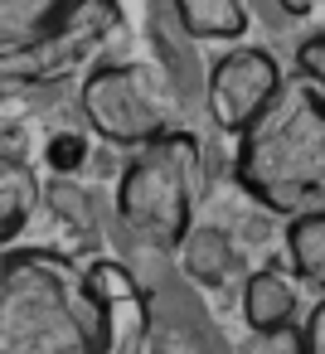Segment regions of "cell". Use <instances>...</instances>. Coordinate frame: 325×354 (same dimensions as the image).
<instances>
[{"label":"cell","mask_w":325,"mask_h":354,"mask_svg":"<svg viewBox=\"0 0 325 354\" xmlns=\"http://www.w3.org/2000/svg\"><path fill=\"white\" fill-rule=\"evenodd\" d=\"M112 310L54 248L0 257V354H107Z\"/></svg>","instance_id":"6da1fadb"},{"label":"cell","mask_w":325,"mask_h":354,"mask_svg":"<svg viewBox=\"0 0 325 354\" xmlns=\"http://www.w3.org/2000/svg\"><path fill=\"white\" fill-rule=\"evenodd\" d=\"M238 180L277 214L325 209V97L306 83H286L281 97L243 131Z\"/></svg>","instance_id":"7a4b0ae2"},{"label":"cell","mask_w":325,"mask_h":354,"mask_svg":"<svg viewBox=\"0 0 325 354\" xmlns=\"http://www.w3.org/2000/svg\"><path fill=\"white\" fill-rule=\"evenodd\" d=\"M122 39V6L117 0H73L49 25L0 39V97L39 93L93 73L98 59Z\"/></svg>","instance_id":"3957f363"},{"label":"cell","mask_w":325,"mask_h":354,"mask_svg":"<svg viewBox=\"0 0 325 354\" xmlns=\"http://www.w3.org/2000/svg\"><path fill=\"white\" fill-rule=\"evenodd\" d=\"M194 194H199V146L189 131H170L141 146L131 165L122 170L117 214L136 238L180 248V238L189 233Z\"/></svg>","instance_id":"277c9868"},{"label":"cell","mask_w":325,"mask_h":354,"mask_svg":"<svg viewBox=\"0 0 325 354\" xmlns=\"http://www.w3.org/2000/svg\"><path fill=\"white\" fill-rule=\"evenodd\" d=\"M83 117L112 146H151L170 136L165 83L141 64H98L83 78Z\"/></svg>","instance_id":"5b68a950"},{"label":"cell","mask_w":325,"mask_h":354,"mask_svg":"<svg viewBox=\"0 0 325 354\" xmlns=\"http://www.w3.org/2000/svg\"><path fill=\"white\" fill-rule=\"evenodd\" d=\"M281 68L267 49H233L209 68V117L219 131H248L277 97H281Z\"/></svg>","instance_id":"8992f818"},{"label":"cell","mask_w":325,"mask_h":354,"mask_svg":"<svg viewBox=\"0 0 325 354\" xmlns=\"http://www.w3.org/2000/svg\"><path fill=\"white\" fill-rule=\"evenodd\" d=\"M296 286L286 272L277 267H262L243 281V315H248V330L262 335V330H281V325H296Z\"/></svg>","instance_id":"52a82bcc"},{"label":"cell","mask_w":325,"mask_h":354,"mask_svg":"<svg viewBox=\"0 0 325 354\" xmlns=\"http://www.w3.org/2000/svg\"><path fill=\"white\" fill-rule=\"evenodd\" d=\"M180 25L194 39H243L248 35V0H175Z\"/></svg>","instance_id":"ba28073f"},{"label":"cell","mask_w":325,"mask_h":354,"mask_svg":"<svg viewBox=\"0 0 325 354\" xmlns=\"http://www.w3.org/2000/svg\"><path fill=\"white\" fill-rule=\"evenodd\" d=\"M35 199H39V185H35L30 165L15 151H0V243H10L25 228Z\"/></svg>","instance_id":"9c48e42d"},{"label":"cell","mask_w":325,"mask_h":354,"mask_svg":"<svg viewBox=\"0 0 325 354\" xmlns=\"http://www.w3.org/2000/svg\"><path fill=\"white\" fill-rule=\"evenodd\" d=\"M286 252H291L296 277H306L310 286L325 291V209L291 218V228H286Z\"/></svg>","instance_id":"30bf717a"},{"label":"cell","mask_w":325,"mask_h":354,"mask_svg":"<svg viewBox=\"0 0 325 354\" xmlns=\"http://www.w3.org/2000/svg\"><path fill=\"white\" fill-rule=\"evenodd\" d=\"M83 277H88L93 296H98L107 310H117V306H141V286H136V277H131L122 262H93V267H83Z\"/></svg>","instance_id":"8fae6325"},{"label":"cell","mask_w":325,"mask_h":354,"mask_svg":"<svg viewBox=\"0 0 325 354\" xmlns=\"http://www.w3.org/2000/svg\"><path fill=\"white\" fill-rule=\"evenodd\" d=\"M73 0H0V39H20L39 25H49Z\"/></svg>","instance_id":"7c38bea8"},{"label":"cell","mask_w":325,"mask_h":354,"mask_svg":"<svg viewBox=\"0 0 325 354\" xmlns=\"http://www.w3.org/2000/svg\"><path fill=\"white\" fill-rule=\"evenodd\" d=\"M243 354H310V335L306 325H281V330H262V335H248Z\"/></svg>","instance_id":"4fadbf2b"},{"label":"cell","mask_w":325,"mask_h":354,"mask_svg":"<svg viewBox=\"0 0 325 354\" xmlns=\"http://www.w3.org/2000/svg\"><path fill=\"white\" fill-rule=\"evenodd\" d=\"M83 160H88V141H83V136H73V131L49 136V165H54L59 175H73Z\"/></svg>","instance_id":"5bb4252c"},{"label":"cell","mask_w":325,"mask_h":354,"mask_svg":"<svg viewBox=\"0 0 325 354\" xmlns=\"http://www.w3.org/2000/svg\"><path fill=\"white\" fill-rule=\"evenodd\" d=\"M296 64H301V73H306L310 83L325 88V35H310V39L296 49Z\"/></svg>","instance_id":"9a60e30c"},{"label":"cell","mask_w":325,"mask_h":354,"mask_svg":"<svg viewBox=\"0 0 325 354\" xmlns=\"http://www.w3.org/2000/svg\"><path fill=\"white\" fill-rule=\"evenodd\" d=\"M277 6H281L286 15H310V6H315V0H277Z\"/></svg>","instance_id":"2e32d148"}]
</instances>
